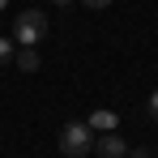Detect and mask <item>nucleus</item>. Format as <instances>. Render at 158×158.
<instances>
[{"instance_id":"8","label":"nucleus","mask_w":158,"mask_h":158,"mask_svg":"<svg viewBox=\"0 0 158 158\" xmlns=\"http://www.w3.org/2000/svg\"><path fill=\"white\" fill-rule=\"evenodd\" d=\"M81 4H90V9H107L111 0H81Z\"/></svg>"},{"instance_id":"9","label":"nucleus","mask_w":158,"mask_h":158,"mask_svg":"<svg viewBox=\"0 0 158 158\" xmlns=\"http://www.w3.org/2000/svg\"><path fill=\"white\" fill-rule=\"evenodd\" d=\"M124 158H150V154H145V150H137V154H124Z\"/></svg>"},{"instance_id":"10","label":"nucleus","mask_w":158,"mask_h":158,"mask_svg":"<svg viewBox=\"0 0 158 158\" xmlns=\"http://www.w3.org/2000/svg\"><path fill=\"white\" fill-rule=\"evenodd\" d=\"M52 4H73V0H52Z\"/></svg>"},{"instance_id":"6","label":"nucleus","mask_w":158,"mask_h":158,"mask_svg":"<svg viewBox=\"0 0 158 158\" xmlns=\"http://www.w3.org/2000/svg\"><path fill=\"white\" fill-rule=\"evenodd\" d=\"M13 52H17V43H13V39H0V69L13 64Z\"/></svg>"},{"instance_id":"2","label":"nucleus","mask_w":158,"mask_h":158,"mask_svg":"<svg viewBox=\"0 0 158 158\" xmlns=\"http://www.w3.org/2000/svg\"><path fill=\"white\" fill-rule=\"evenodd\" d=\"M94 150V128L90 124H64L60 128V154L64 158H85Z\"/></svg>"},{"instance_id":"1","label":"nucleus","mask_w":158,"mask_h":158,"mask_svg":"<svg viewBox=\"0 0 158 158\" xmlns=\"http://www.w3.org/2000/svg\"><path fill=\"white\" fill-rule=\"evenodd\" d=\"M43 34H47V17H43V9H22L17 22H13V43H22V47H39Z\"/></svg>"},{"instance_id":"4","label":"nucleus","mask_w":158,"mask_h":158,"mask_svg":"<svg viewBox=\"0 0 158 158\" xmlns=\"http://www.w3.org/2000/svg\"><path fill=\"white\" fill-rule=\"evenodd\" d=\"M90 128H94V132H115V128H120V115L107 111V107H98V111L90 115Z\"/></svg>"},{"instance_id":"5","label":"nucleus","mask_w":158,"mask_h":158,"mask_svg":"<svg viewBox=\"0 0 158 158\" xmlns=\"http://www.w3.org/2000/svg\"><path fill=\"white\" fill-rule=\"evenodd\" d=\"M13 64H17L22 73H34V69H39V52H34V47H17V52H13Z\"/></svg>"},{"instance_id":"7","label":"nucleus","mask_w":158,"mask_h":158,"mask_svg":"<svg viewBox=\"0 0 158 158\" xmlns=\"http://www.w3.org/2000/svg\"><path fill=\"white\" fill-rule=\"evenodd\" d=\"M145 111H150V120H158V90L150 94V98H145Z\"/></svg>"},{"instance_id":"3","label":"nucleus","mask_w":158,"mask_h":158,"mask_svg":"<svg viewBox=\"0 0 158 158\" xmlns=\"http://www.w3.org/2000/svg\"><path fill=\"white\" fill-rule=\"evenodd\" d=\"M94 150H98V158H124L128 154L124 137H115V132H98V137H94Z\"/></svg>"},{"instance_id":"11","label":"nucleus","mask_w":158,"mask_h":158,"mask_svg":"<svg viewBox=\"0 0 158 158\" xmlns=\"http://www.w3.org/2000/svg\"><path fill=\"white\" fill-rule=\"evenodd\" d=\"M0 9H4V0H0Z\"/></svg>"}]
</instances>
